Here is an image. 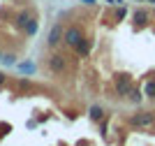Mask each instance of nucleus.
Wrapping results in <instances>:
<instances>
[{
  "label": "nucleus",
  "instance_id": "1",
  "mask_svg": "<svg viewBox=\"0 0 155 146\" xmlns=\"http://www.w3.org/2000/svg\"><path fill=\"white\" fill-rule=\"evenodd\" d=\"M132 123L137 127H150L155 123V114L153 111H139V114L132 116Z\"/></svg>",
  "mask_w": 155,
  "mask_h": 146
},
{
  "label": "nucleus",
  "instance_id": "2",
  "mask_svg": "<svg viewBox=\"0 0 155 146\" xmlns=\"http://www.w3.org/2000/svg\"><path fill=\"white\" fill-rule=\"evenodd\" d=\"M81 39H84V35H81L79 28H67V30H65V42H67L70 46H77Z\"/></svg>",
  "mask_w": 155,
  "mask_h": 146
},
{
  "label": "nucleus",
  "instance_id": "3",
  "mask_svg": "<svg viewBox=\"0 0 155 146\" xmlns=\"http://www.w3.org/2000/svg\"><path fill=\"white\" fill-rule=\"evenodd\" d=\"M116 90H118V95H130V90H132V81H130V76H120V79H118Z\"/></svg>",
  "mask_w": 155,
  "mask_h": 146
},
{
  "label": "nucleus",
  "instance_id": "4",
  "mask_svg": "<svg viewBox=\"0 0 155 146\" xmlns=\"http://www.w3.org/2000/svg\"><path fill=\"white\" fill-rule=\"evenodd\" d=\"M60 37H63V28H60V25H53V28H51V35H49V44L56 46L60 42Z\"/></svg>",
  "mask_w": 155,
  "mask_h": 146
},
{
  "label": "nucleus",
  "instance_id": "5",
  "mask_svg": "<svg viewBox=\"0 0 155 146\" xmlns=\"http://www.w3.org/2000/svg\"><path fill=\"white\" fill-rule=\"evenodd\" d=\"M132 16H134V23L137 25H146V23H148V12H143V9H137Z\"/></svg>",
  "mask_w": 155,
  "mask_h": 146
},
{
  "label": "nucleus",
  "instance_id": "6",
  "mask_svg": "<svg viewBox=\"0 0 155 146\" xmlns=\"http://www.w3.org/2000/svg\"><path fill=\"white\" fill-rule=\"evenodd\" d=\"M16 70H19L21 74H35V63H30V60H28V63H19Z\"/></svg>",
  "mask_w": 155,
  "mask_h": 146
},
{
  "label": "nucleus",
  "instance_id": "7",
  "mask_svg": "<svg viewBox=\"0 0 155 146\" xmlns=\"http://www.w3.org/2000/svg\"><path fill=\"white\" fill-rule=\"evenodd\" d=\"M63 67H65L63 56H53V58H51V70H53V72H60Z\"/></svg>",
  "mask_w": 155,
  "mask_h": 146
},
{
  "label": "nucleus",
  "instance_id": "8",
  "mask_svg": "<svg viewBox=\"0 0 155 146\" xmlns=\"http://www.w3.org/2000/svg\"><path fill=\"white\" fill-rule=\"evenodd\" d=\"M130 100L134 102V104H139V102L143 100V93H141L139 88H132V90H130Z\"/></svg>",
  "mask_w": 155,
  "mask_h": 146
},
{
  "label": "nucleus",
  "instance_id": "9",
  "mask_svg": "<svg viewBox=\"0 0 155 146\" xmlns=\"http://www.w3.org/2000/svg\"><path fill=\"white\" fill-rule=\"evenodd\" d=\"M16 23H19L21 28H26V25L30 23V14H28V12H21L19 16H16Z\"/></svg>",
  "mask_w": 155,
  "mask_h": 146
},
{
  "label": "nucleus",
  "instance_id": "10",
  "mask_svg": "<svg viewBox=\"0 0 155 146\" xmlns=\"http://www.w3.org/2000/svg\"><path fill=\"white\" fill-rule=\"evenodd\" d=\"M143 95H146V97H155V81H146V86H143Z\"/></svg>",
  "mask_w": 155,
  "mask_h": 146
},
{
  "label": "nucleus",
  "instance_id": "11",
  "mask_svg": "<svg viewBox=\"0 0 155 146\" xmlns=\"http://www.w3.org/2000/svg\"><path fill=\"white\" fill-rule=\"evenodd\" d=\"M74 49H77L79 53H81V56H88V51H91V46H88V42H86V39H81V42H79L77 46H74Z\"/></svg>",
  "mask_w": 155,
  "mask_h": 146
},
{
  "label": "nucleus",
  "instance_id": "12",
  "mask_svg": "<svg viewBox=\"0 0 155 146\" xmlns=\"http://www.w3.org/2000/svg\"><path fill=\"white\" fill-rule=\"evenodd\" d=\"M37 28H39V23H37L35 19H30V23L26 25V32H28V35H35V32H37Z\"/></svg>",
  "mask_w": 155,
  "mask_h": 146
},
{
  "label": "nucleus",
  "instance_id": "13",
  "mask_svg": "<svg viewBox=\"0 0 155 146\" xmlns=\"http://www.w3.org/2000/svg\"><path fill=\"white\" fill-rule=\"evenodd\" d=\"M91 118H95V121H100V118H102V107H91Z\"/></svg>",
  "mask_w": 155,
  "mask_h": 146
},
{
  "label": "nucleus",
  "instance_id": "14",
  "mask_svg": "<svg viewBox=\"0 0 155 146\" xmlns=\"http://www.w3.org/2000/svg\"><path fill=\"white\" fill-rule=\"evenodd\" d=\"M2 65H14V56H12V53L2 56Z\"/></svg>",
  "mask_w": 155,
  "mask_h": 146
},
{
  "label": "nucleus",
  "instance_id": "15",
  "mask_svg": "<svg viewBox=\"0 0 155 146\" xmlns=\"http://www.w3.org/2000/svg\"><path fill=\"white\" fill-rule=\"evenodd\" d=\"M125 14H127V9H125V7H118V12H116V19H123Z\"/></svg>",
  "mask_w": 155,
  "mask_h": 146
},
{
  "label": "nucleus",
  "instance_id": "16",
  "mask_svg": "<svg viewBox=\"0 0 155 146\" xmlns=\"http://www.w3.org/2000/svg\"><path fill=\"white\" fill-rule=\"evenodd\" d=\"M81 2H84V5H95L97 0H81Z\"/></svg>",
  "mask_w": 155,
  "mask_h": 146
},
{
  "label": "nucleus",
  "instance_id": "17",
  "mask_svg": "<svg viewBox=\"0 0 155 146\" xmlns=\"http://www.w3.org/2000/svg\"><path fill=\"white\" fill-rule=\"evenodd\" d=\"M5 81H7V76L2 74V72H0V86H2V83H5Z\"/></svg>",
  "mask_w": 155,
  "mask_h": 146
},
{
  "label": "nucleus",
  "instance_id": "18",
  "mask_svg": "<svg viewBox=\"0 0 155 146\" xmlns=\"http://www.w3.org/2000/svg\"><path fill=\"white\" fill-rule=\"evenodd\" d=\"M134 2H148V0H134Z\"/></svg>",
  "mask_w": 155,
  "mask_h": 146
},
{
  "label": "nucleus",
  "instance_id": "19",
  "mask_svg": "<svg viewBox=\"0 0 155 146\" xmlns=\"http://www.w3.org/2000/svg\"><path fill=\"white\" fill-rule=\"evenodd\" d=\"M148 2H153V5H155V0H148Z\"/></svg>",
  "mask_w": 155,
  "mask_h": 146
},
{
  "label": "nucleus",
  "instance_id": "20",
  "mask_svg": "<svg viewBox=\"0 0 155 146\" xmlns=\"http://www.w3.org/2000/svg\"><path fill=\"white\" fill-rule=\"evenodd\" d=\"M0 60H2V56H0Z\"/></svg>",
  "mask_w": 155,
  "mask_h": 146
}]
</instances>
